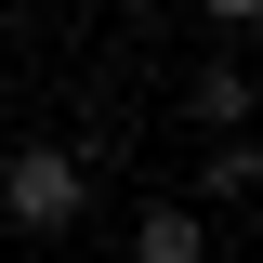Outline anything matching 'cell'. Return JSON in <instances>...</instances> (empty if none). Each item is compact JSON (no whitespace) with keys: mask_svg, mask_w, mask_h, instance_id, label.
Returning <instances> with one entry per match:
<instances>
[{"mask_svg":"<svg viewBox=\"0 0 263 263\" xmlns=\"http://www.w3.org/2000/svg\"><path fill=\"white\" fill-rule=\"evenodd\" d=\"M79 211H92V171L66 145H13L0 158V224L13 237H79Z\"/></svg>","mask_w":263,"mask_h":263,"instance_id":"6da1fadb","label":"cell"},{"mask_svg":"<svg viewBox=\"0 0 263 263\" xmlns=\"http://www.w3.org/2000/svg\"><path fill=\"white\" fill-rule=\"evenodd\" d=\"M132 263H211L197 197H145V211H132Z\"/></svg>","mask_w":263,"mask_h":263,"instance_id":"7a4b0ae2","label":"cell"},{"mask_svg":"<svg viewBox=\"0 0 263 263\" xmlns=\"http://www.w3.org/2000/svg\"><path fill=\"white\" fill-rule=\"evenodd\" d=\"M184 119H197V132H250V66H237V53L184 66Z\"/></svg>","mask_w":263,"mask_h":263,"instance_id":"3957f363","label":"cell"},{"mask_svg":"<svg viewBox=\"0 0 263 263\" xmlns=\"http://www.w3.org/2000/svg\"><path fill=\"white\" fill-rule=\"evenodd\" d=\"M250 184H263V145H250V132H211V158H197V184H184V197H211V211H237Z\"/></svg>","mask_w":263,"mask_h":263,"instance_id":"277c9868","label":"cell"},{"mask_svg":"<svg viewBox=\"0 0 263 263\" xmlns=\"http://www.w3.org/2000/svg\"><path fill=\"white\" fill-rule=\"evenodd\" d=\"M197 13H211V27H250V13H263V0H197Z\"/></svg>","mask_w":263,"mask_h":263,"instance_id":"5b68a950","label":"cell"},{"mask_svg":"<svg viewBox=\"0 0 263 263\" xmlns=\"http://www.w3.org/2000/svg\"><path fill=\"white\" fill-rule=\"evenodd\" d=\"M105 13H132V27H158V13H171V0H105Z\"/></svg>","mask_w":263,"mask_h":263,"instance_id":"8992f818","label":"cell"}]
</instances>
